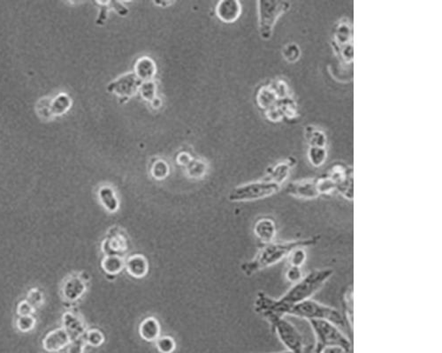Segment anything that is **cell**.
Wrapping results in <instances>:
<instances>
[{"label":"cell","mask_w":442,"mask_h":353,"mask_svg":"<svg viewBox=\"0 0 442 353\" xmlns=\"http://www.w3.org/2000/svg\"><path fill=\"white\" fill-rule=\"evenodd\" d=\"M333 274L334 271L332 269H313L279 298L268 296L262 291L258 293L254 303L256 313L264 318L269 316H287L288 310L291 307L310 300L318 293Z\"/></svg>","instance_id":"cell-1"},{"label":"cell","mask_w":442,"mask_h":353,"mask_svg":"<svg viewBox=\"0 0 442 353\" xmlns=\"http://www.w3.org/2000/svg\"><path fill=\"white\" fill-rule=\"evenodd\" d=\"M320 236L316 235L309 237V239L288 240V242H276L275 240L267 245H264L251 261L243 263L241 266L242 271L247 277H251L263 269L270 268L272 266L283 261L297 247H310L317 245Z\"/></svg>","instance_id":"cell-2"},{"label":"cell","mask_w":442,"mask_h":353,"mask_svg":"<svg viewBox=\"0 0 442 353\" xmlns=\"http://www.w3.org/2000/svg\"><path fill=\"white\" fill-rule=\"evenodd\" d=\"M309 323L315 336L313 353H319L326 347H339L347 353L351 352V339L337 325L323 320H309Z\"/></svg>","instance_id":"cell-3"},{"label":"cell","mask_w":442,"mask_h":353,"mask_svg":"<svg viewBox=\"0 0 442 353\" xmlns=\"http://www.w3.org/2000/svg\"><path fill=\"white\" fill-rule=\"evenodd\" d=\"M287 316L301 318L308 322L312 320H328L341 329L346 327L344 316L339 310L313 300L312 298L291 307L288 310Z\"/></svg>","instance_id":"cell-4"},{"label":"cell","mask_w":442,"mask_h":353,"mask_svg":"<svg viewBox=\"0 0 442 353\" xmlns=\"http://www.w3.org/2000/svg\"><path fill=\"white\" fill-rule=\"evenodd\" d=\"M270 323L278 338L291 353H313L312 346H307L304 338L286 316H269L265 318Z\"/></svg>","instance_id":"cell-5"},{"label":"cell","mask_w":442,"mask_h":353,"mask_svg":"<svg viewBox=\"0 0 442 353\" xmlns=\"http://www.w3.org/2000/svg\"><path fill=\"white\" fill-rule=\"evenodd\" d=\"M258 6L259 32L263 39L268 40L273 35L278 19L290 10L291 5L288 1L261 0Z\"/></svg>","instance_id":"cell-6"},{"label":"cell","mask_w":442,"mask_h":353,"mask_svg":"<svg viewBox=\"0 0 442 353\" xmlns=\"http://www.w3.org/2000/svg\"><path fill=\"white\" fill-rule=\"evenodd\" d=\"M281 187L267 179L249 183L233 188L229 195L230 201H251L272 197L280 191Z\"/></svg>","instance_id":"cell-7"},{"label":"cell","mask_w":442,"mask_h":353,"mask_svg":"<svg viewBox=\"0 0 442 353\" xmlns=\"http://www.w3.org/2000/svg\"><path fill=\"white\" fill-rule=\"evenodd\" d=\"M328 175L335 183V190L346 200H353V168L344 163H336Z\"/></svg>","instance_id":"cell-8"},{"label":"cell","mask_w":442,"mask_h":353,"mask_svg":"<svg viewBox=\"0 0 442 353\" xmlns=\"http://www.w3.org/2000/svg\"><path fill=\"white\" fill-rule=\"evenodd\" d=\"M141 84L142 82L136 75L134 73H130L111 82L107 87V91L127 101L139 91Z\"/></svg>","instance_id":"cell-9"},{"label":"cell","mask_w":442,"mask_h":353,"mask_svg":"<svg viewBox=\"0 0 442 353\" xmlns=\"http://www.w3.org/2000/svg\"><path fill=\"white\" fill-rule=\"evenodd\" d=\"M352 28L350 22L345 19L338 22L334 32V44L336 49H339V54L345 61H351L353 51H352Z\"/></svg>","instance_id":"cell-10"},{"label":"cell","mask_w":442,"mask_h":353,"mask_svg":"<svg viewBox=\"0 0 442 353\" xmlns=\"http://www.w3.org/2000/svg\"><path fill=\"white\" fill-rule=\"evenodd\" d=\"M129 249V239L126 234L117 227L112 228L102 243V250L105 255L123 256Z\"/></svg>","instance_id":"cell-11"},{"label":"cell","mask_w":442,"mask_h":353,"mask_svg":"<svg viewBox=\"0 0 442 353\" xmlns=\"http://www.w3.org/2000/svg\"><path fill=\"white\" fill-rule=\"evenodd\" d=\"M286 191L290 197L302 200H314L320 197L316 179L291 182L288 185Z\"/></svg>","instance_id":"cell-12"},{"label":"cell","mask_w":442,"mask_h":353,"mask_svg":"<svg viewBox=\"0 0 442 353\" xmlns=\"http://www.w3.org/2000/svg\"><path fill=\"white\" fill-rule=\"evenodd\" d=\"M253 233L263 245L275 242L277 237V224L274 218L262 217L256 221Z\"/></svg>","instance_id":"cell-13"},{"label":"cell","mask_w":442,"mask_h":353,"mask_svg":"<svg viewBox=\"0 0 442 353\" xmlns=\"http://www.w3.org/2000/svg\"><path fill=\"white\" fill-rule=\"evenodd\" d=\"M87 290L85 279L81 275H72L64 282L62 294L64 300L76 302L85 294Z\"/></svg>","instance_id":"cell-14"},{"label":"cell","mask_w":442,"mask_h":353,"mask_svg":"<svg viewBox=\"0 0 442 353\" xmlns=\"http://www.w3.org/2000/svg\"><path fill=\"white\" fill-rule=\"evenodd\" d=\"M72 340L63 328L53 330L47 334L42 342L44 352L56 353L69 345Z\"/></svg>","instance_id":"cell-15"},{"label":"cell","mask_w":442,"mask_h":353,"mask_svg":"<svg viewBox=\"0 0 442 353\" xmlns=\"http://www.w3.org/2000/svg\"><path fill=\"white\" fill-rule=\"evenodd\" d=\"M242 14L241 3L236 0H222L218 3L216 15L221 21L232 24Z\"/></svg>","instance_id":"cell-16"},{"label":"cell","mask_w":442,"mask_h":353,"mask_svg":"<svg viewBox=\"0 0 442 353\" xmlns=\"http://www.w3.org/2000/svg\"><path fill=\"white\" fill-rule=\"evenodd\" d=\"M294 165H296V160L292 159V157L278 163L277 165L269 170L267 176H265V179L273 182L281 187L287 181Z\"/></svg>","instance_id":"cell-17"},{"label":"cell","mask_w":442,"mask_h":353,"mask_svg":"<svg viewBox=\"0 0 442 353\" xmlns=\"http://www.w3.org/2000/svg\"><path fill=\"white\" fill-rule=\"evenodd\" d=\"M125 269L127 274L134 278L141 279L146 277L149 272V262L145 256L134 255L125 261Z\"/></svg>","instance_id":"cell-18"},{"label":"cell","mask_w":442,"mask_h":353,"mask_svg":"<svg viewBox=\"0 0 442 353\" xmlns=\"http://www.w3.org/2000/svg\"><path fill=\"white\" fill-rule=\"evenodd\" d=\"M63 329L69 334L72 341L82 338L86 332V326L78 316L71 312H67L62 317Z\"/></svg>","instance_id":"cell-19"},{"label":"cell","mask_w":442,"mask_h":353,"mask_svg":"<svg viewBox=\"0 0 442 353\" xmlns=\"http://www.w3.org/2000/svg\"><path fill=\"white\" fill-rule=\"evenodd\" d=\"M134 75L141 82H150L157 73V66L154 61L149 57H140L134 66Z\"/></svg>","instance_id":"cell-20"},{"label":"cell","mask_w":442,"mask_h":353,"mask_svg":"<svg viewBox=\"0 0 442 353\" xmlns=\"http://www.w3.org/2000/svg\"><path fill=\"white\" fill-rule=\"evenodd\" d=\"M161 328L159 320L154 317H147L139 325L140 338L148 343L156 342L160 336Z\"/></svg>","instance_id":"cell-21"},{"label":"cell","mask_w":442,"mask_h":353,"mask_svg":"<svg viewBox=\"0 0 442 353\" xmlns=\"http://www.w3.org/2000/svg\"><path fill=\"white\" fill-rule=\"evenodd\" d=\"M98 199L105 210L110 213H115L120 208V201L118 200L116 194H115L113 188L109 187V185H104V187L99 188Z\"/></svg>","instance_id":"cell-22"},{"label":"cell","mask_w":442,"mask_h":353,"mask_svg":"<svg viewBox=\"0 0 442 353\" xmlns=\"http://www.w3.org/2000/svg\"><path fill=\"white\" fill-rule=\"evenodd\" d=\"M342 305L346 326L351 329L353 324V287L351 284L342 291Z\"/></svg>","instance_id":"cell-23"},{"label":"cell","mask_w":442,"mask_h":353,"mask_svg":"<svg viewBox=\"0 0 442 353\" xmlns=\"http://www.w3.org/2000/svg\"><path fill=\"white\" fill-rule=\"evenodd\" d=\"M101 267L105 274L115 277L125 269V261L123 256L105 255L101 262Z\"/></svg>","instance_id":"cell-24"},{"label":"cell","mask_w":442,"mask_h":353,"mask_svg":"<svg viewBox=\"0 0 442 353\" xmlns=\"http://www.w3.org/2000/svg\"><path fill=\"white\" fill-rule=\"evenodd\" d=\"M72 102L71 98L66 94H60L54 98V100L51 104L49 110L51 114L54 116H60V115L65 114L67 111L71 107Z\"/></svg>","instance_id":"cell-25"},{"label":"cell","mask_w":442,"mask_h":353,"mask_svg":"<svg viewBox=\"0 0 442 353\" xmlns=\"http://www.w3.org/2000/svg\"><path fill=\"white\" fill-rule=\"evenodd\" d=\"M306 136L310 147H326L328 139L324 132L314 127H307L306 129Z\"/></svg>","instance_id":"cell-26"},{"label":"cell","mask_w":442,"mask_h":353,"mask_svg":"<svg viewBox=\"0 0 442 353\" xmlns=\"http://www.w3.org/2000/svg\"><path fill=\"white\" fill-rule=\"evenodd\" d=\"M308 159L310 165L314 167L322 166L328 159V149L321 147H310Z\"/></svg>","instance_id":"cell-27"},{"label":"cell","mask_w":442,"mask_h":353,"mask_svg":"<svg viewBox=\"0 0 442 353\" xmlns=\"http://www.w3.org/2000/svg\"><path fill=\"white\" fill-rule=\"evenodd\" d=\"M306 248V247L299 246L292 250L287 257L288 266L302 268L303 266L306 264L307 260V252Z\"/></svg>","instance_id":"cell-28"},{"label":"cell","mask_w":442,"mask_h":353,"mask_svg":"<svg viewBox=\"0 0 442 353\" xmlns=\"http://www.w3.org/2000/svg\"><path fill=\"white\" fill-rule=\"evenodd\" d=\"M85 345L91 347L98 348L105 343V336L104 333L98 329L86 330L85 336H82Z\"/></svg>","instance_id":"cell-29"},{"label":"cell","mask_w":442,"mask_h":353,"mask_svg":"<svg viewBox=\"0 0 442 353\" xmlns=\"http://www.w3.org/2000/svg\"><path fill=\"white\" fill-rule=\"evenodd\" d=\"M155 345L159 353H174L177 346L175 340L169 336H160L156 340Z\"/></svg>","instance_id":"cell-30"},{"label":"cell","mask_w":442,"mask_h":353,"mask_svg":"<svg viewBox=\"0 0 442 353\" xmlns=\"http://www.w3.org/2000/svg\"><path fill=\"white\" fill-rule=\"evenodd\" d=\"M316 179L320 195H330L336 192L335 183L328 174L319 176Z\"/></svg>","instance_id":"cell-31"},{"label":"cell","mask_w":442,"mask_h":353,"mask_svg":"<svg viewBox=\"0 0 442 353\" xmlns=\"http://www.w3.org/2000/svg\"><path fill=\"white\" fill-rule=\"evenodd\" d=\"M170 169L168 163L164 160H158L152 167V175L157 181H163L168 178Z\"/></svg>","instance_id":"cell-32"},{"label":"cell","mask_w":442,"mask_h":353,"mask_svg":"<svg viewBox=\"0 0 442 353\" xmlns=\"http://www.w3.org/2000/svg\"><path fill=\"white\" fill-rule=\"evenodd\" d=\"M283 54L284 59L290 63H294L299 60L301 50L297 44L290 43L283 48Z\"/></svg>","instance_id":"cell-33"},{"label":"cell","mask_w":442,"mask_h":353,"mask_svg":"<svg viewBox=\"0 0 442 353\" xmlns=\"http://www.w3.org/2000/svg\"><path fill=\"white\" fill-rule=\"evenodd\" d=\"M37 320L33 316H19L16 326L22 333H28L36 327Z\"/></svg>","instance_id":"cell-34"},{"label":"cell","mask_w":442,"mask_h":353,"mask_svg":"<svg viewBox=\"0 0 442 353\" xmlns=\"http://www.w3.org/2000/svg\"><path fill=\"white\" fill-rule=\"evenodd\" d=\"M139 91L141 96L144 100L152 102L153 99L157 98L156 96V85L153 81L144 82L140 86Z\"/></svg>","instance_id":"cell-35"},{"label":"cell","mask_w":442,"mask_h":353,"mask_svg":"<svg viewBox=\"0 0 442 353\" xmlns=\"http://www.w3.org/2000/svg\"><path fill=\"white\" fill-rule=\"evenodd\" d=\"M188 173L191 178L198 179L202 178L206 174V165L204 163L200 161H191L188 166Z\"/></svg>","instance_id":"cell-36"},{"label":"cell","mask_w":442,"mask_h":353,"mask_svg":"<svg viewBox=\"0 0 442 353\" xmlns=\"http://www.w3.org/2000/svg\"><path fill=\"white\" fill-rule=\"evenodd\" d=\"M85 340L82 338L73 340V341L70 342L67 347L56 353H85Z\"/></svg>","instance_id":"cell-37"},{"label":"cell","mask_w":442,"mask_h":353,"mask_svg":"<svg viewBox=\"0 0 442 353\" xmlns=\"http://www.w3.org/2000/svg\"><path fill=\"white\" fill-rule=\"evenodd\" d=\"M303 275L302 268L292 267V266H288L286 272H285V278H286L288 282L292 284L299 282L303 278Z\"/></svg>","instance_id":"cell-38"},{"label":"cell","mask_w":442,"mask_h":353,"mask_svg":"<svg viewBox=\"0 0 442 353\" xmlns=\"http://www.w3.org/2000/svg\"><path fill=\"white\" fill-rule=\"evenodd\" d=\"M35 308L39 307L44 303V295L37 288L32 289L28 293V300Z\"/></svg>","instance_id":"cell-39"},{"label":"cell","mask_w":442,"mask_h":353,"mask_svg":"<svg viewBox=\"0 0 442 353\" xmlns=\"http://www.w3.org/2000/svg\"><path fill=\"white\" fill-rule=\"evenodd\" d=\"M36 312V308L26 300H22L19 303L17 307V314L19 316H33Z\"/></svg>","instance_id":"cell-40"},{"label":"cell","mask_w":442,"mask_h":353,"mask_svg":"<svg viewBox=\"0 0 442 353\" xmlns=\"http://www.w3.org/2000/svg\"><path fill=\"white\" fill-rule=\"evenodd\" d=\"M100 6V12H99L97 24L98 25L104 24L107 19V12L109 8H111V2H97Z\"/></svg>","instance_id":"cell-41"},{"label":"cell","mask_w":442,"mask_h":353,"mask_svg":"<svg viewBox=\"0 0 442 353\" xmlns=\"http://www.w3.org/2000/svg\"><path fill=\"white\" fill-rule=\"evenodd\" d=\"M111 6L118 12L120 15H127L129 10L126 8V6L121 5L120 2H111Z\"/></svg>","instance_id":"cell-42"},{"label":"cell","mask_w":442,"mask_h":353,"mask_svg":"<svg viewBox=\"0 0 442 353\" xmlns=\"http://www.w3.org/2000/svg\"><path fill=\"white\" fill-rule=\"evenodd\" d=\"M192 159L188 154H182L180 156H179L178 162L181 165L188 166L191 163Z\"/></svg>","instance_id":"cell-43"},{"label":"cell","mask_w":442,"mask_h":353,"mask_svg":"<svg viewBox=\"0 0 442 353\" xmlns=\"http://www.w3.org/2000/svg\"><path fill=\"white\" fill-rule=\"evenodd\" d=\"M150 104H152L153 108H159V106L161 105V101H160L159 98H155L152 102H150Z\"/></svg>","instance_id":"cell-44"},{"label":"cell","mask_w":442,"mask_h":353,"mask_svg":"<svg viewBox=\"0 0 442 353\" xmlns=\"http://www.w3.org/2000/svg\"><path fill=\"white\" fill-rule=\"evenodd\" d=\"M274 353H291L290 352L287 351H283V352H274Z\"/></svg>","instance_id":"cell-45"},{"label":"cell","mask_w":442,"mask_h":353,"mask_svg":"<svg viewBox=\"0 0 442 353\" xmlns=\"http://www.w3.org/2000/svg\"><path fill=\"white\" fill-rule=\"evenodd\" d=\"M43 353H49V352H44H44H43Z\"/></svg>","instance_id":"cell-46"}]
</instances>
